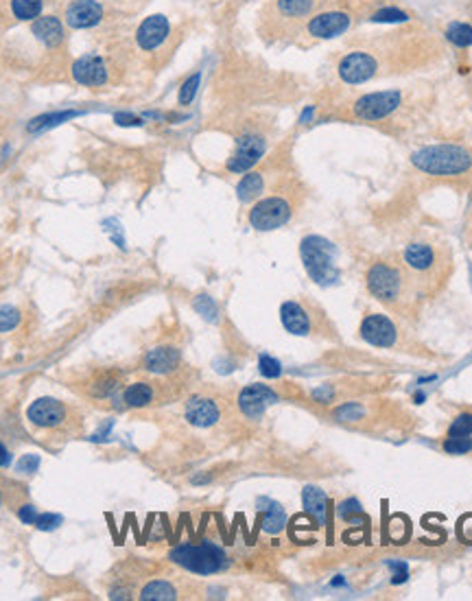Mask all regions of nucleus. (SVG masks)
Returning <instances> with one entry per match:
<instances>
[{
  "label": "nucleus",
  "mask_w": 472,
  "mask_h": 601,
  "mask_svg": "<svg viewBox=\"0 0 472 601\" xmlns=\"http://www.w3.org/2000/svg\"><path fill=\"white\" fill-rule=\"evenodd\" d=\"M411 164L433 178H455L472 168V153L461 145H431L413 151Z\"/></svg>",
  "instance_id": "1"
},
{
  "label": "nucleus",
  "mask_w": 472,
  "mask_h": 601,
  "mask_svg": "<svg viewBox=\"0 0 472 601\" xmlns=\"http://www.w3.org/2000/svg\"><path fill=\"white\" fill-rule=\"evenodd\" d=\"M300 258L304 263L306 273L311 276L313 282H317V285L328 287L339 280L337 247L333 241L317 236V234L304 236L300 243Z\"/></svg>",
  "instance_id": "2"
},
{
  "label": "nucleus",
  "mask_w": 472,
  "mask_h": 601,
  "mask_svg": "<svg viewBox=\"0 0 472 601\" xmlns=\"http://www.w3.org/2000/svg\"><path fill=\"white\" fill-rule=\"evenodd\" d=\"M171 560L197 575H212L228 567L226 551L210 540H201L199 545H179L171 551Z\"/></svg>",
  "instance_id": "3"
},
{
  "label": "nucleus",
  "mask_w": 472,
  "mask_h": 601,
  "mask_svg": "<svg viewBox=\"0 0 472 601\" xmlns=\"http://www.w3.org/2000/svg\"><path fill=\"white\" fill-rule=\"evenodd\" d=\"M401 105H403L401 90H396V88L378 90V92H370V94H363L361 99H356L352 105V114L363 123H376V121L391 116Z\"/></svg>",
  "instance_id": "4"
},
{
  "label": "nucleus",
  "mask_w": 472,
  "mask_h": 601,
  "mask_svg": "<svg viewBox=\"0 0 472 601\" xmlns=\"http://www.w3.org/2000/svg\"><path fill=\"white\" fill-rule=\"evenodd\" d=\"M291 215H293L291 203L280 195H273V197L261 199L249 210V223L258 232H271V230L282 228L288 219H291Z\"/></svg>",
  "instance_id": "5"
},
{
  "label": "nucleus",
  "mask_w": 472,
  "mask_h": 601,
  "mask_svg": "<svg viewBox=\"0 0 472 601\" xmlns=\"http://www.w3.org/2000/svg\"><path fill=\"white\" fill-rule=\"evenodd\" d=\"M381 70V64L370 51H350L337 64V75L348 86H361L374 79Z\"/></svg>",
  "instance_id": "6"
},
{
  "label": "nucleus",
  "mask_w": 472,
  "mask_h": 601,
  "mask_svg": "<svg viewBox=\"0 0 472 601\" xmlns=\"http://www.w3.org/2000/svg\"><path fill=\"white\" fill-rule=\"evenodd\" d=\"M368 289H370V293L376 300H381L385 304H391V302H396L398 298L403 296L405 278L393 265L376 263L368 271Z\"/></svg>",
  "instance_id": "7"
},
{
  "label": "nucleus",
  "mask_w": 472,
  "mask_h": 601,
  "mask_svg": "<svg viewBox=\"0 0 472 601\" xmlns=\"http://www.w3.org/2000/svg\"><path fill=\"white\" fill-rule=\"evenodd\" d=\"M352 26V14L346 9H326L306 22V33L313 40H335Z\"/></svg>",
  "instance_id": "8"
},
{
  "label": "nucleus",
  "mask_w": 472,
  "mask_h": 601,
  "mask_svg": "<svg viewBox=\"0 0 472 601\" xmlns=\"http://www.w3.org/2000/svg\"><path fill=\"white\" fill-rule=\"evenodd\" d=\"M267 151V140L258 133H245L236 140V151L228 160L230 173H247L253 168Z\"/></svg>",
  "instance_id": "9"
},
{
  "label": "nucleus",
  "mask_w": 472,
  "mask_h": 601,
  "mask_svg": "<svg viewBox=\"0 0 472 601\" xmlns=\"http://www.w3.org/2000/svg\"><path fill=\"white\" fill-rule=\"evenodd\" d=\"M171 35V22L162 14H154L149 18H144L136 31V44L144 53L158 51Z\"/></svg>",
  "instance_id": "10"
},
{
  "label": "nucleus",
  "mask_w": 472,
  "mask_h": 601,
  "mask_svg": "<svg viewBox=\"0 0 472 601\" xmlns=\"http://www.w3.org/2000/svg\"><path fill=\"white\" fill-rule=\"evenodd\" d=\"M361 337L366 343L376 348H393L398 341V328L387 315L372 313L366 315V320L361 324Z\"/></svg>",
  "instance_id": "11"
},
{
  "label": "nucleus",
  "mask_w": 472,
  "mask_h": 601,
  "mask_svg": "<svg viewBox=\"0 0 472 601\" xmlns=\"http://www.w3.org/2000/svg\"><path fill=\"white\" fill-rule=\"evenodd\" d=\"M278 403V394L267 385H247L245 390L238 396V407L241 411L251 418V420H258L271 405Z\"/></svg>",
  "instance_id": "12"
},
{
  "label": "nucleus",
  "mask_w": 472,
  "mask_h": 601,
  "mask_svg": "<svg viewBox=\"0 0 472 601\" xmlns=\"http://www.w3.org/2000/svg\"><path fill=\"white\" fill-rule=\"evenodd\" d=\"M72 79L86 88H101L107 84V66L101 55H84L70 68Z\"/></svg>",
  "instance_id": "13"
},
{
  "label": "nucleus",
  "mask_w": 472,
  "mask_h": 601,
  "mask_svg": "<svg viewBox=\"0 0 472 601\" xmlns=\"http://www.w3.org/2000/svg\"><path fill=\"white\" fill-rule=\"evenodd\" d=\"M103 20V7L96 0H72L66 9V24L70 29H92Z\"/></svg>",
  "instance_id": "14"
},
{
  "label": "nucleus",
  "mask_w": 472,
  "mask_h": 601,
  "mask_svg": "<svg viewBox=\"0 0 472 601\" xmlns=\"http://www.w3.org/2000/svg\"><path fill=\"white\" fill-rule=\"evenodd\" d=\"M26 415L33 424H38V427L53 429V427H59V424L66 420V407L55 398H40V400L31 403Z\"/></svg>",
  "instance_id": "15"
},
{
  "label": "nucleus",
  "mask_w": 472,
  "mask_h": 601,
  "mask_svg": "<svg viewBox=\"0 0 472 601\" xmlns=\"http://www.w3.org/2000/svg\"><path fill=\"white\" fill-rule=\"evenodd\" d=\"M280 322L286 328V333L298 335V337H306L313 330V322H311L306 308L293 300H288L280 306Z\"/></svg>",
  "instance_id": "16"
},
{
  "label": "nucleus",
  "mask_w": 472,
  "mask_h": 601,
  "mask_svg": "<svg viewBox=\"0 0 472 601\" xmlns=\"http://www.w3.org/2000/svg\"><path fill=\"white\" fill-rule=\"evenodd\" d=\"M405 263L411 271L416 273H428L438 267V252L433 250V245L428 243H409L405 250Z\"/></svg>",
  "instance_id": "17"
},
{
  "label": "nucleus",
  "mask_w": 472,
  "mask_h": 601,
  "mask_svg": "<svg viewBox=\"0 0 472 601\" xmlns=\"http://www.w3.org/2000/svg\"><path fill=\"white\" fill-rule=\"evenodd\" d=\"M31 33L38 38L44 46L49 49H57L59 44H64L66 33H64V24L59 18L55 16H40L35 18L31 24Z\"/></svg>",
  "instance_id": "18"
},
{
  "label": "nucleus",
  "mask_w": 472,
  "mask_h": 601,
  "mask_svg": "<svg viewBox=\"0 0 472 601\" xmlns=\"http://www.w3.org/2000/svg\"><path fill=\"white\" fill-rule=\"evenodd\" d=\"M219 415H221L219 407H216V403L210 398H193L186 405V420L193 424V427H199V429H208L212 424H216Z\"/></svg>",
  "instance_id": "19"
},
{
  "label": "nucleus",
  "mask_w": 472,
  "mask_h": 601,
  "mask_svg": "<svg viewBox=\"0 0 472 601\" xmlns=\"http://www.w3.org/2000/svg\"><path fill=\"white\" fill-rule=\"evenodd\" d=\"M179 365V350L173 345H160L147 352L144 368L154 374H171Z\"/></svg>",
  "instance_id": "20"
},
{
  "label": "nucleus",
  "mask_w": 472,
  "mask_h": 601,
  "mask_svg": "<svg viewBox=\"0 0 472 601\" xmlns=\"http://www.w3.org/2000/svg\"><path fill=\"white\" fill-rule=\"evenodd\" d=\"M317 0H276V14L286 22H300L311 16Z\"/></svg>",
  "instance_id": "21"
},
{
  "label": "nucleus",
  "mask_w": 472,
  "mask_h": 601,
  "mask_svg": "<svg viewBox=\"0 0 472 601\" xmlns=\"http://www.w3.org/2000/svg\"><path fill=\"white\" fill-rule=\"evenodd\" d=\"M302 503L304 510L317 520V525L326 522V510H328V499H326V492L315 488V485H306L302 490Z\"/></svg>",
  "instance_id": "22"
},
{
  "label": "nucleus",
  "mask_w": 472,
  "mask_h": 601,
  "mask_svg": "<svg viewBox=\"0 0 472 601\" xmlns=\"http://www.w3.org/2000/svg\"><path fill=\"white\" fill-rule=\"evenodd\" d=\"M265 188V178L263 173H247L243 175V180L236 184V197L243 203H249L256 199Z\"/></svg>",
  "instance_id": "23"
},
{
  "label": "nucleus",
  "mask_w": 472,
  "mask_h": 601,
  "mask_svg": "<svg viewBox=\"0 0 472 601\" xmlns=\"http://www.w3.org/2000/svg\"><path fill=\"white\" fill-rule=\"evenodd\" d=\"M81 112L79 110H66V112H51V114H44V116H38V118H33L29 123V131L31 133H40V131H46V129H53L70 118H75L79 116Z\"/></svg>",
  "instance_id": "24"
},
{
  "label": "nucleus",
  "mask_w": 472,
  "mask_h": 601,
  "mask_svg": "<svg viewBox=\"0 0 472 601\" xmlns=\"http://www.w3.org/2000/svg\"><path fill=\"white\" fill-rule=\"evenodd\" d=\"M261 503H265V520H263V529L267 534H280L284 525H286V514L282 510L280 503L269 501V499H261Z\"/></svg>",
  "instance_id": "25"
},
{
  "label": "nucleus",
  "mask_w": 472,
  "mask_h": 601,
  "mask_svg": "<svg viewBox=\"0 0 472 601\" xmlns=\"http://www.w3.org/2000/svg\"><path fill=\"white\" fill-rule=\"evenodd\" d=\"M123 400L127 407H147L154 400V390L147 383H131L123 392Z\"/></svg>",
  "instance_id": "26"
},
{
  "label": "nucleus",
  "mask_w": 472,
  "mask_h": 601,
  "mask_svg": "<svg viewBox=\"0 0 472 601\" xmlns=\"http://www.w3.org/2000/svg\"><path fill=\"white\" fill-rule=\"evenodd\" d=\"M140 599L144 601H171V599H177V590L173 584L164 582V580H158V582H151L142 588L140 592Z\"/></svg>",
  "instance_id": "27"
},
{
  "label": "nucleus",
  "mask_w": 472,
  "mask_h": 601,
  "mask_svg": "<svg viewBox=\"0 0 472 601\" xmlns=\"http://www.w3.org/2000/svg\"><path fill=\"white\" fill-rule=\"evenodd\" d=\"M446 40L457 46V49H468L472 46V26L468 22H451L446 26Z\"/></svg>",
  "instance_id": "28"
},
{
  "label": "nucleus",
  "mask_w": 472,
  "mask_h": 601,
  "mask_svg": "<svg viewBox=\"0 0 472 601\" xmlns=\"http://www.w3.org/2000/svg\"><path fill=\"white\" fill-rule=\"evenodd\" d=\"M42 0H11V11L18 20H35L42 14Z\"/></svg>",
  "instance_id": "29"
},
{
  "label": "nucleus",
  "mask_w": 472,
  "mask_h": 601,
  "mask_svg": "<svg viewBox=\"0 0 472 601\" xmlns=\"http://www.w3.org/2000/svg\"><path fill=\"white\" fill-rule=\"evenodd\" d=\"M407 20H409V14L398 7H385L370 16V22H376V24H396V22H407Z\"/></svg>",
  "instance_id": "30"
},
{
  "label": "nucleus",
  "mask_w": 472,
  "mask_h": 601,
  "mask_svg": "<svg viewBox=\"0 0 472 601\" xmlns=\"http://www.w3.org/2000/svg\"><path fill=\"white\" fill-rule=\"evenodd\" d=\"M199 84H201V73L197 70V73H193L184 84H181L179 88V94H177V101L179 105H191L197 96V90H199Z\"/></svg>",
  "instance_id": "31"
},
{
  "label": "nucleus",
  "mask_w": 472,
  "mask_h": 601,
  "mask_svg": "<svg viewBox=\"0 0 472 601\" xmlns=\"http://www.w3.org/2000/svg\"><path fill=\"white\" fill-rule=\"evenodd\" d=\"M444 450L448 455H466L472 453V438L470 435H448L444 440Z\"/></svg>",
  "instance_id": "32"
},
{
  "label": "nucleus",
  "mask_w": 472,
  "mask_h": 601,
  "mask_svg": "<svg viewBox=\"0 0 472 601\" xmlns=\"http://www.w3.org/2000/svg\"><path fill=\"white\" fill-rule=\"evenodd\" d=\"M195 310L204 317V320L208 322H214L216 320V315H219V308H216V302L210 298V296H197L195 302H193Z\"/></svg>",
  "instance_id": "33"
},
{
  "label": "nucleus",
  "mask_w": 472,
  "mask_h": 601,
  "mask_svg": "<svg viewBox=\"0 0 472 601\" xmlns=\"http://www.w3.org/2000/svg\"><path fill=\"white\" fill-rule=\"evenodd\" d=\"M20 324V313L14 306H0V333H9Z\"/></svg>",
  "instance_id": "34"
},
{
  "label": "nucleus",
  "mask_w": 472,
  "mask_h": 601,
  "mask_svg": "<svg viewBox=\"0 0 472 601\" xmlns=\"http://www.w3.org/2000/svg\"><path fill=\"white\" fill-rule=\"evenodd\" d=\"M448 435H472V413H459L451 424Z\"/></svg>",
  "instance_id": "35"
},
{
  "label": "nucleus",
  "mask_w": 472,
  "mask_h": 601,
  "mask_svg": "<svg viewBox=\"0 0 472 601\" xmlns=\"http://www.w3.org/2000/svg\"><path fill=\"white\" fill-rule=\"evenodd\" d=\"M337 514H339V518H343L346 522H350V520H354V518H363V507H361V503H358L356 499H348V501H343V503L337 507Z\"/></svg>",
  "instance_id": "36"
},
{
  "label": "nucleus",
  "mask_w": 472,
  "mask_h": 601,
  "mask_svg": "<svg viewBox=\"0 0 472 601\" xmlns=\"http://www.w3.org/2000/svg\"><path fill=\"white\" fill-rule=\"evenodd\" d=\"M258 368H261V374H263L265 378H278V376L282 374V365H280V361H278V359H273V357H269V355H261V359H258Z\"/></svg>",
  "instance_id": "37"
},
{
  "label": "nucleus",
  "mask_w": 472,
  "mask_h": 601,
  "mask_svg": "<svg viewBox=\"0 0 472 601\" xmlns=\"http://www.w3.org/2000/svg\"><path fill=\"white\" fill-rule=\"evenodd\" d=\"M363 413H366V409H363L358 403H346V405H341L337 411H335V415L341 420V422H352V420H361L363 418Z\"/></svg>",
  "instance_id": "38"
},
{
  "label": "nucleus",
  "mask_w": 472,
  "mask_h": 601,
  "mask_svg": "<svg viewBox=\"0 0 472 601\" xmlns=\"http://www.w3.org/2000/svg\"><path fill=\"white\" fill-rule=\"evenodd\" d=\"M57 525H61V516L59 514H40L38 520H35V527L42 529V532H51Z\"/></svg>",
  "instance_id": "39"
},
{
  "label": "nucleus",
  "mask_w": 472,
  "mask_h": 601,
  "mask_svg": "<svg viewBox=\"0 0 472 601\" xmlns=\"http://www.w3.org/2000/svg\"><path fill=\"white\" fill-rule=\"evenodd\" d=\"M387 567L391 569V582L393 584H403L405 580H407V564L405 562H387Z\"/></svg>",
  "instance_id": "40"
},
{
  "label": "nucleus",
  "mask_w": 472,
  "mask_h": 601,
  "mask_svg": "<svg viewBox=\"0 0 472 601\" xmlns=\"http://www.w3.org/2000/svg\"><path fill=\"white\" fill-rule=\"evenodd\" d=\"M40 466V457L38 455H24L18 462V473H35Z\"/></svg>",
  "instance_id": "41"
},
{
  "label": "nucleus",
  "mask_w": 472,
  "mask_h": 601,
  "mask_svg": "<svg viewBox=\"0 0 472 601\" xmlns=\"http://www.w3.org/2000/svg\"><path fill=\"white\" fill-rule=\"evenodd\" d=\"M114 121L123 127H140L142 125V118L140 116H134L129 112H116L114 114Z\"/></svg>",
  "instance_id": "42"
},
{
  "label": "nucleus",
  "mask_w": 472,
  "mask_h": 601,
  "mask_svg": "<svg viewBox=\"0 0 472 601\" xmlns=\"http://www.w3.org/2000/svg\"><path fill=\"white\" fill-rule=\"evenodd\" d=\"M119 390V383L116 380H103L94 387V394L96 396H110Z\"/></svg>",
  "instance_id": "43"
},
{
  "label": "nucleus",
  "mask_w": 472,
  "mask_h": 601,
  "mask_svg": "<svg viewBox=\"0 0 472 601\" xmlns=\"http://www.w3.org/2000/svg\"><path fill=\"white\" fill-rule=\"evenodd\" d=\"M18 516H20V520L22 522H26V525H35V520H38V510H35L33 505H22L20 507V512H18Z\"/></svg>",
  "instance_id": "44"
},
{
  "label": "nucleus",
  "mask_w": 472,
  "mask_h": 601,
  "mask_svg": "<svg viewBox=\"0 0 472 601\" xmlns=\"http://www.w3.org/2000/svg\"><path fill=\"white\" fill-rule=\"evenodd\" d=\"M313 396H315L319 403H331V398H333V387H328V385L317 387V390L313 392Z\"/></svg>",
  "instance_id": "45"
},
{
  "label": "nucleus",
  "mask_w": 472,
  "mask_h": 601,
  "mask_svg": "<svg viewBox=\"0 0 472 601\" xmlns=\"http://www.w3.org/2000/svg\"><path fill=\"white\" fill-rule=\"evenodd\" d=\"M9 464V453H7V448L0 444V468L3 466H7Z\"/></svg>",
  "instance_id": "46"
},
{
  "label": "nucleus",
  "mask_w": 472,
  "mask_h": 601,
  "mask_svg": "<svg viewBox=\"0 0 472 601\" xmlns=\"http://www.w3.org/2000/svg\"><path fill=\"white\" fill-rule=\"evenodd\" d=\"M311 116H313V108H306V110H304V114H302V118H300V123H306Z\"/></svg>",
  "instance_id": "47"
}]
</instances>
